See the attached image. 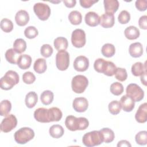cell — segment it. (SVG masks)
I'll return each mask as SVG.
<instances>
[{
  "label": "cell",
  "mask_w": 147,
  "mask_h": 147,
  "mask_svg": "<svg viewBox=\"0 0 147 147\" xmlns=\"http://www.w3.org/2000/svg\"><path fill=\"white\" fill-rule=\"evenodd\" d=\"M65 125L67 128L71 131L83 130L88 127L89 122L84 117L76 118L73 115H68L65 118Z\"/></svg>",
  "instance_id": "1"
},
{
  "label": "cell",
  "mask_w": 147,
  "mask_h": 147,
  "mask_svg": "<svg viewBox=\"0 0 147 147\" xmlns=\"http://www.w3.org/2000/svg\"><path fill=\"white\" fill-rule=\"evenodd\" d=\"M19 82L18 74L13 70H9L6 72L5 75L1 78L0 80L1 88L4 90L11 89Z\"/></svg>",
  "instance_id": "2"
},
{
  "label": "cell",
  "mask_w": 147,
  "mask_h": 147,
  "mask_svg": "<svg viewBox=\"0 0 147 147\" xmlns=\"http://www.w3.org/2000/svg\"><path fill=\"white\" fill-rule=\"evenodd\" d=\"M83 144L87 147H92L101 144L103 138L100 131L94 130L86 133L82 138Z\"/></svg>",
  "instance_id": "3"
},
{
  "label": "cell",
  "mask_w": 147,
  "mask_h": 147,
  "mask_svg": "<svg viewBox=\"0 0 147 147\" xmlns=\"http://www.w3.org/2000/svg\"><path fill=\"white\" fill-rule=\"evenodd\" d=\"M34 137V131L30 127L20 128L14 133V137L16 142L19 144H25L32 140Z\"/></svg>",
  "instance_id": "4"
},
{
  "label": "cell",
  "mask_w": 147,
  "mask_h": 147,
  "mask_svg": "<svg viewBox=\"0 0 147 147\" xmlns=\"http://www.w3.org/2000/svg\"><path fill=\"white\" fill-rule=\"evenodd\" d=\"M88 84L87 78L82 75L74 76L71 82V87L74 92L77 94L83 93Z\"/></svg>",
  "instance_id": "5"
},
{
  "label": "cell",
  "mask_w": 147,
  "mask_h": 147,
  "mask_svg": "<svg viewBox=\"0 0 147 147\" xmlns=\"http://www.w3.org/2000/svg\"><path fill=\"white\" fill-rule=\"evenodd\" d=\"M126 95L130 96L134 102H140L144 96L143 90L137 84H129L126 89Z\"/></svg>",
  "instance_id": "6"
},
{
  "label": "cell",
  "mask_w": 147,
  "mask_h": 147,
  "mask_svg": "<svg viewBox=\"0 0 147 147\" xmlns=\"http://www.w3.org/2000/svg\"><path fill=\"white\" fill-rule=\"evenodd\" d=\"M69 64V55L65 50L58 51L56 55V65L60 71L66 70Z\"/></svg>",
  "instance_id": "7"
},
{
  "label": "cell",
  "mask_w": 147,
  "mask_h": 147,
  "mask_svg": "<svg viewBox=\"0 0 147 147\" xmlns=\"http://www.w3.org/2000/svg\"><path fill=\"white\" fill-rule=\"evenodd\" d=\"M33 10L37 17L42 21L48 20L51 15V9L46 3L41 2L35 3L33 6Z\"/></svg>",
  "instance_id": "8"
},
{
  "label": "cell",
  "mask_w": 147,
  "mask_h": 147,
  "mask_svg": "<svg viewBox=\"0 0 147 147\" xmlns=\"http://www.w3.org/2000/svg\"><path fill=\"white\" fill-rule=\"evenodd\" d=\"M86 38L84 31L81 29L74 30L71 35V42L76 48H82L86 44Z\"/></svg>",
  "instance_id": "9"
},
{
  "label": "cell",
  "mask_w": 147,
  "mask_h": 147,
  "mask_svg": "<svg viewBox=\"0 0 147 147\" xmlns=\"http://www.w3.org/2000/svg\"><path fill=\"white\" fill-rule=\"evenodd\" d=\"M17 125V119L13 114H9L1 122L0 129L2 132L8 133L11 131L16 127Z\"/></svg>",
  "instance_id": "10"
},
{
  "label": "cell",
  "mask_w": 147,
  "mask_h": 147,
  "mask_svg": "<svg viewBox=\"0 0 147 147\" xmlns=\"http://www.w3.org/2000/svg\"><path fill=\"white\" fill-rule=\"evenodd\" d=\"M34 117L36 121L42 123L52 122V117L50 109L44 107H40L34 112Z\"/></svg>",
  "instance_id": "11"
},
{
  "label": "cell",
  "mask_w": 147,
  "mask_h": 147,
  "mask_svg": "<svg viewBox=\"0 0 147 147\" xmlns=\"http://www.w3.org/2000/svg\"><path fill=\"white\" fill-rule=\"evenodd\" d=\"M89 67V60L84 56H79L76 57L74 62V69L79 72L86 71Z\"/></svg>",
  "instance_id": "12"
},
{
  "label": "cell",
  "mask_w": 147,
  "mask_h": 147,
  "mask_svg": "<svg viewBox=\"0 0 147 147\" xmlns=\"http://www.w3.org/2000/svg\"><path fill=\"white\" fill-rule=\"evenodd\" d=\"M72 106L76 111L83 113L87 109L88 102L86 98L78 97L74 99L72 102Z\"/></svg>",
  "instance_id": "13"
},
{
  "label": "cell",
  "mask_w": 147,
  "mask_h": 147,
  "mask_svg": "<svg viewBox=\"0 0 147 147\" xmlns=\"http://www.w3.org/2000/svg\"><path fill=\"white\" fill-rule=\"evenodd\" d=\"M121 108L126 112H130L134 108L135 102L128 95H123L119 100Z\"/></svg>",
  "instance_id": "14"
},
{
  "label": "cell",
  "mask_w": 147,
  "mask_h": 147,
  "mask_svg": "<svg viewBox=\"0 0 147 147\" xmlns=\"http://www.w3.org/2000/svg\"><path fill=\"white\" fill-rule=\"evenodd\" d=\"M115 23V18L113 14L105 13L100 17L99 24L105 28H110L113 26Z\"/></svg>",
  "instance_id": "15"
},
{
  "label": "cell",
  "mask_w": 147,
  "mask_h": 147,
  "mask_svg": "<svg viewBox=\"0 0 147 147\" xmlns=\"http://www.w3.org/2000/svg\"><path fill=\"white\" fill-rule=\"evenodd\" d=\"M135 119L139 123H145L147 121V104L146 103H144L141 104L136 114Z\"/></svg>",
  "instance_id": "16"
},
{
  "label": "cell",
  "mask_w": 147,
  "mask_h": 147,
  "mask_svg": "<svg viewBox=\"0 0 147 147\" xmlns=\"http://www.w3.org/2000/svg\"><path fill=\"white\" fill-rule=\"evenodd\" d=\"M15 21L18 26H23L26 25L29 21L28 13L24 10H19L16 14Z\"/></svg>",
  "instance_id": "17"
},
{
  "label": "cell",
  "mask_w": 147,
  "mask_h": 147,
  "mask_svg": "<svg viewBox=\"0 0 147 147\" xmlns=\"http://www.w3.org/2000/svg\"><path fill=\"white\" fill-rule=\"evenodd\" d=\"M84 20L87 25L94 27L99 24L100 17L94 11H89L86 14Z\"/></svg>",
  "instance_id": "18"
},
{
  "label": "cell",
  "mask_w": 147,
  "mask_h": 147,
  "mask_svg": "<svg viewBox=\"0 0 147 147\" xmlns=\"http://www.w3.org/2000/svg\"><path fill=\"white\" fill-rule=\"evenodd\" d=\"M129 52L130 55L133 57L136 58L141 56L143 53L142 45L138 42L131 44L129 46Z\"/></svg>",
  "instance_id": "19"
},
{
  "label": "cell",
  "mask_w": 147,
  "mask_h": 147,
  "mask_svg": "<svg viewBox=\"0 0 147 147\" xmlns=\"http://www.w3.org/2000/svg\"><path fill=\"white\" fill-rule=\"evenodd\" d=\"M103 3L105 12L113 14L118 10L119 5L117 0H104Z\"/></svg>",
  "instance_id": "20"
},
{
  "label": "cell",
  "mask_w": 147,
  "mask_h": 147,
  "mask_svg": "<svg viewBox=\"0 0 147 147\" xmlns=\"http://www.w3.org/2000/svg\"><path fill=\"white\" fill-rule=\"evenodd\" d=\"M32 63L31 57L26 54L21 55L18 57L17 65L22 69H26L30 67Z\"/></svg>",
  "instance_id": "21"
},
{
  "label": "cell",
  "mask_w": 147,
  "mask_h": 147,
  "mask_svg": "<svg viewBox=\"0 0 147 147\" xmlns=\"http://www.w3.org/2000/svg\"><path fill=\"white\" fill-rule=\"evenodd\" d=\"M125 36L129 40H136L139 37L140 33L139 29L134 26H130L126 28L124 31Z\"/></svg>",
  "instance_id": "22"
},
{
  "label": "cell",
  "mask_w": 147,
  "mask_h": 147,
  "mask_svg": "<svg viewBox=\"0 0 147 147\" xmlns=\"http://www.w3.org/2000/svg\"><path fill=\"white\" fill-rule=\"evenodd\" d=\"M38 101L37 94L34 91H30L28 92L25 96V104L26 106L29 108H33Z\"/></svg>",
  "instance_id": "23"
},
{
  "label": "cell",
  "mask_w": 147,
  "mask_h": 147,
  "mask_svg": "<svg viewBox=\"0 0 147 147\" xmlns=\"http://www.w3.org/2000/svg\"><path fill=\"white\" fill-rule=\"evenodd\" d=\"M146 62L145 64L141 62H136L131 66V72L135 76H138L142 75L146 71Z\"/></svg>",
  "instance_id": "24"
},
{
  "label": "cell",
  "mask_w": 147,
  "mask_h": 147,
  "mask_svg": "<svg viewBox=\"0 0 147 147\" xmlns=\"http://www.w3.org/2000/svg\"><path fill=\"white\" fill-rule=\"evenodd\" d=\"M19 54L20 53H17L13 48H10L6 51L5 55L6 60L9 63L13 64H17L18 57L20 56Z\"/></svg>",
  "instance_id": "25"
},
{
  "label": "cell",
  "mask_w": 147,
  "mask_h": 147,
  "mask_svg": "<svg viewBox=\"0 0 147 147\" xmlns=\"http://www.w3.org/2000/svg\"><path fill=\"white\" fill-rule=\"evenodd\" d=\"M49 134L54 138H59L64 134L63 127L60 125H53L49 128Z\"/></svg>",
  "instance_id": "26"
},
{
  "label": "cell",
  "mask_w": 147,
  "mask_h": 147,
  "mask_svg": "<svg viewBox=\"0 0 147 147\" xmlns=\"http://www.w3.org/2000/svg\"><path fill=\"white\" fill-rule=\"evenodd\" d=\"M46 60L42 58L37 59L33 65V69L37 74H42L47 69Z\"/></svg>",
  "instance_id": "27"
},
{
  "label": "cell",
  "mask_w": 147,
  "mask_h": 147,
  "mask_svg": "<svg viewBox=\"0 0 147 147\" xmlns=\"http://www.w3.org/2000/svg\"><path fill=\"white\" fill-rule=\"evenodd\" d=\"M53 44L55 49L58 51L62 50L65 51L68 45L67 39L63 37H59L56 38L54 40Z\"/></svg>",
  "instance_id": "28"
},
{
  "label": "cell",
  "mask_w": 147,
  "mask_h": 147,
  "mask_svg": "<svg viewBox=\"0 0 147 147\" xmlns=\"http://www.w3.org/2000/svg\"><path fill=\"white\" fill-rule=\"evenodd\" d=\"M99 131L102 134L103 138V142H105V143H110L114 140L115 138V135L114 131L108 127H105L100 129Z\"/></svg>",
  "instance_id": "29"
},
{
  "label": "cell",
  "mask_w": 147,
  "mask_h": 147,
  "mask_svg": "<svg viewBox=\"0 0 147 147\" xmlns=\"http://www.w3.org/2000/svg\"><path fill=\"white\" fill-rule=\"evenodd\" d=\"M101 52L102 54L106 57H112L115 53V47L110 43L105 44L102 47Z\"/></svg>",
  "instance_id": "30"
},
{
  "label": "cell",
  "mask_w": 147,
  "mask_h": 147,
  "mask_svg": "<svg viewBox=\"0 0 147 147\" xmlns=\"http://www.w3.org/2000/svg\"><path fill=\"white\" fill-rule=\"evenodd\" d=\"M68 19L72 25H79L82 22V16L79 11L77 10H74L70 12L69 14Z\"/></svg>",
  "instance_id": "31"
},
{
  "label": "cell",
  "mask_w": 147,
  "mask_h": 147,
  "mask_svg": "<svg viewBox=\"0 0 147 147\" xmlns=\"http://www.w3.org/2000/svg\"><path fill=\"white\" fill-rule=\"evenodd\" d=\"M53 93L50 90L43 91L40 95V100L42 104L48 105L51 104L53 100Z\"/></svg>",
  "instance_id": "32"
},
{
  "label": "cell",
  "mask_w": 147,
  "mask_h": 147,
  "mask_svg": "<svg viewBox=\"0 0 147 147\" xmlns=\"http://www.w3.org/2000/svg\"><path fill=\"white\" fill-rule=\"evenodd\" d=\"M26 48V43L22 38L16 39L13 43V49L18 53L24 52Z\"/></svg>",
  "instance_id": "33"
},
{
  "label": "cell",
  "mask_w": 147,
  "mask_h": 147,
  "mask_svg": "<svg viewBox=\"0 0 147 147\" xmlns=\"http://www.w3.org/2000/svg\"><path fill=\"white\" fill-rule=\"evenodd\" d=\"M11 109V104L8 100H3L0 103V114L1 116H7Z\"/></svg>",
  "instance_id": "34"
},
{
  "label": "cell",
  "mask_w": 147,
  "mask_h": 147,
  "mask_svg": "<svg viewBox=\"0 0 147 147\" xmlns=\"http://www.w3.org/2000/svg\"><path fill=\"white\" fill-rule=\"evenodd\" d=\"M107 61L102 58L97 59L94 64V68L95 70L99 73H103L106 68Z\"/></svg>",
  "instance_id": "35"
},
{
  "label": "cell",
  "mask_w": 147,
  "mask_h": 147,
  "mask_svg": "<svg viewBox=\"0 0 147 147\" xmlns=\"http://www.w3.org/2000/svg\"><path fill=\"white\" fill-rule=\"evenodd\" d=\"M110 92L114 95L118 96L122 94L123 92V86L119 82H114L110 86Z\"/></svg>",
  "instance_id": "36"
},
{
  "label": "cell",
  "mask_w": 147,
  "mask_h": 147,
  "mask_svg": "<svg viewBox=\"0 0 147 147\" xmlns=\"http://www.w3.org/2000/svg\"><path fill=\"white\" fill-rule=\"evenodd\" d=\"M109 112L113 115H117L121 111V106L118 100H113L109 103Z\"/></svg>",
  "instance_id": "37"
},
{
  "label": "cell",
  "mask_w": 147,
  "mask_h": 147,
  "mask_svg": "<svg viewBox=\"0 0 147 147\" xmlns=\"http://www.w3.org/2000/svg\"><path fill=\"white\" fill-rule=\"evenodd\" d=\"M0 25L1 29L6 33L10 32L13 29V24L12 21L7 18L2 19L1 21Z\"/></svg>",
  "instance_id": "38"
},
{
  "label": "cell",
  "mask_w": 147,
  "mask_h": 147,
  "mask_svg": "<svg viewBox=\"0 0 147 147\" xmlns=\"http://www.w3.org/2000/svg\"><path fill=\"white\" fill-rule=\"evenodd\" d=\"M137 144L140 145H145L147 144V131L145 130L139 131L135 136Z\"/></svg>",
  "instance_id": "39"
},
{
  "label": "cell",
  "mask_w": 147,
  "mask_h": 147,
  "mask_svg": "<svg viewBox=\"0 0 147 147\" xmlns=\"http://www.w3.org/2000/svg\"><path fill=\"white\" fill-rule=\"evenodd\" d=\"M117 68L116 65L113 62L107 61V64L103 74L108 76H112L114 75H115L117 71Z\"/></svg>",
  "instance_id": "40"
},
{
  "label": "cell",
  "mask_w": 147,
  "mask_h": 147,
  "mask_svg": "<svg viewBox=\"0 0 147 147\" xmlns=\"http://www.w3.org/2000/svg\"><path fill=\"white\" fill-rule=\"evenodd\" d=\"M50 110L51 113L52 122H57L61 119L63 113L60 109L56 107H53L50 108Z\"/></svg>",
  "instance_id": "41"
},
{
  "label": "cell",
  "mask_w": 147,
  "mask_h": 147,
  "mask_svg": "<svg viewBox=\"0 0 147 147\" xmlns=\"http://www.w3.org/2000/svg\"><path fill=\"white\" fill-rule=\"evenodd\" d=\"M38 34L37 29L33 26H28L24 30V34L26 37L29 39L35 38Z\"/></svg>",
  "instance_id": "42"
},
{
  "label": "cell",
  "mask_w": 147,
  "mask_h": 147,
  "mask_svg": "<svg viewBox=\"0 0 147 147\" xmlns=\"http://www.w3.org/2000/svg\"><path fill=\"white\" fill-rule=\"evenodd\" d=\"M53 48L49 44H44L40 49L41 55L44 57H49L53 53Z\"/></svg>",
  "instance_id": "43"
},
{
  "label": "cell",
  "mask_w": 147,
  "mask_h": 147,
  "mask_svg": "<svg viewBox=\"0 0 147 147\" xmlns=\"http://www.w3.org/2000/svg\"><path fill=\"white\" fill-rule=\"evenodd\" d=\"M130 20V13L126 10H122L119 14L118 20L121 24H125L129 22Z\"/></svg>",
  "instance_id": "44"
},
{
  "label": "cell",
  "mask_w": 147,
  "mask_h": 147,
  "mask_svg": "<svg viewBox=\"0 0 147 147\" xmlns=\"http://www.w3.org/2000/svg\"><path fill=\"white\" fill-rule=\"evenodd\" d=\"M115 77L120 82L125 81L127 78V74L126 70L125 68H117L116 72L115 74Z\"/></svg>",
  "instance_id": "45"
},
{
  "label": "cell",
  "mask_w": 147,
  "mask_h": 147,
  "mask_svg": "<svg viewBox=\"0 0 147 147\" xmlns=\"http://www.w3.org/2000/svg\"><path fill=\"white\" fill-rule=\"evenodd\" d=\"M23 82L28 84H32L36 80L35 75L30 71L25 72L22 75Z\"/></svg>",
  "instance_id": "46"
},
{
  "label": "cell",
  "mask_w": 147,
  "mask_h": 147,
  "mask_svg": "<svg viewBox=\"0 0 147 147\" xmlns=\"http://www.w3.org/2000/svg\"><path fill=\"white\" fill-rule=\"evenodd\" d=\"M135 5L138 10L143 11L146 9L147 1L146 0H137L136 1Z\"/></svg>",
  "instance_id": "47"
},
{
  "label": "cell",
  "mask_w": 147,
  "mask_h": 147,
  "mask_svg": "<svg viewBox=\"0 0 147 147\" xmlns=\"http://www.w3.org/2000/svg\"><path fill=\"white\" fill-rule=\"evenodd\" d=\"M98 1H94V0H80L79 2L82 7L84 8H89L91 6H92L93 4L97 2Z\"/></svg>",
  "instance_id": "48"
},
{
  "label": "cell",
  "mask_w": 147,
  "mask_h": 147,
  "mask_svg": "<svg viewBox=\"0 0 147 147\" xmlns=\"http://www.w3.org/2000/svg\"><path fill=\"white\" fill-rule=\"evenodd\" d=\"M146 20H147V16L146 15L141 16L138 20V25L140 28L142 29H147V22H146Z\"/></svg>",
  "instance_id": "49"
},
{
  "label": "cell",
  "mask_w": 147,
  "mask_h": 147,
  "mask_svg": "<svg viewBox=\"0 0 147 147\" xmlns=\"http://www.w3.org/2000/svg\"><path fill=\"white\" fill-rule=\"evenodd\" d=\"M63 2L65 6L69 8H71L75 6L76 1L75 0H64L63 1Z\"/></svg>",
  "instance_id": "50"
},
{
  "label": "cell",
  "mask_w": 147,
  "mask_h": 147,
  "mask_svg": "<svg viewBox=\"0 0 147 147\" xmlns=\"http://www.w3.org/2000/svg\"><path fill=\"white\" fill-rule=\"evenodd\" d=\"M131 144L126 140H121L118 142L117 146H131Z\"/></svg>",
  "instance_id": "51"
},
{
  "label": "cell",
  "mask_w": 147,
  "mask_h": 147,
  "mask_svg": "<svg viewBox=\"0 0 147 147\" xmlns=\"http://www.w3.org/2000/svg\"><path fill=\"white\" fill-rule=\"evenodd\" d=\"M140 79H141L142 83L144 85L146 86V71H145L144 72V73L141 75Z\"/></svg>",
  "instance_id": "52"
}]
</instances>
